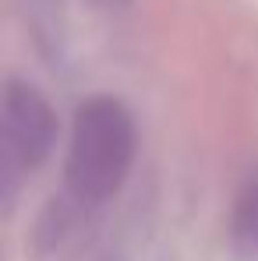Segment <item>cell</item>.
<instances>
[{"label":"cell","instance_id":"cell-3","mask_svg":"<svg viewBox=\"0 0 258 261\" xmlns=\"http://www.w3.org/2000/svg\"><path fill=\"white\" fill-rule=\"evenodd\" d=\"M233 244L241 254L258 258V176L244 184L233 205Z\"/></svg>","mask_w":258,"mask_h":261},{"label":"cell","instance_id":"cell-2","mask_svg":"<svg viewBox=\"0 0 258 261\" xmlns=\"http://www.w3.org/2000/svg\"><path fill=\"white\" fill-rule=\"evenodd\" d=\"M0 141H4V170L21 176L39 170L57 145V117L43 92L21 78H11L0 102Z\"/></svg>","mask_w":258,"mask_h":261},{"label":"cell","instance_id":"cell-1","mask_svg":"<svg viewBox=\"0 0 258 261\" xmlns=\"http://www.w3.org/2000/svg\"><path fill=\"white\" fill-rule=\"evenodd\" d=\"M138 152V130L131 110L113 95H92L75 110L64 184L82 205H99L113 198L131 173Z\"/></svg>","mask_w":258,"mask_h":261}]
</instances>
